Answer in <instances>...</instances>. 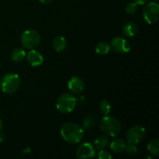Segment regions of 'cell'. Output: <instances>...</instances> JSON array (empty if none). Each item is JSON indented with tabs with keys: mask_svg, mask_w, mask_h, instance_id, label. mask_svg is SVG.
<instances>
[{
	"mask_svg": "<svg viewBox=\"0 0 159 159\" xmlns=\"http://www.w3.org/2000/svg\"><path fill=\"white\" fill-rule=\"evenodd\" d=\"M52 45L54 49L57 52L63 51L66 48V40H65V37H61V36H57V37H54V40H53Z\"/></svg>",
	"mask_w": 159,
	"mask_h": 159,
	"instance_id": "cell-14",
	"label": "cell"
},
{
	"mask_svg": "<svg viewBox=\"0 0 159 159\" xmlns=\"http://www.w3.org/2000/svg\"><path fill=\"white\" fill-rule=\"evenodd\" d=\"M124 152H126L127 154H128L130 155H135L138 153V149L135 144L128 143V144H127V146H126V148Z\"/></svg>",
	"mask_w": 159,
	"mask_h": 159,
	"instance_id": "cell-22",
	"label": "cell"
},
{
	"mask_svg": "<svg viewBox=\"0 0 159 159\" xmlns=\"http://www.w3.org/2000/svg\"><path fill=\"white\" fill-rule=\"evenodd\" d=\"M79 101L81 104H85V102H86V99H85V96H81V97L79 98Z\"/></svg>",
	"mask_w": 159,
	"mask_h": 159,
	"instance_id": "cell-26",
	"label": "cell"
},
{
	"mask_svg": "<svg viewBox=\"0 0 159 159\" xmlns=\"http://www.w3.org/2000/svg\"><path fill=\"white\" fill-rule=\"evenodd\" d=\"M127 144V143L124 140L120 139V138H117V139L113 140L111 142V144H110V149L114 153H122V152H124L125 151Z\"/></svg>",
	"mask_w": 159,
	"mask_h": 159,
	"instance_id": "cell-12",
	"label": "cell"
},
{
	"mask_svg": "<svg viewBox=\"0 0 159 159\" xmlns=\"http://www.w3.org/2000/svg\"><path fill=\"white\" fill-rule=\"evenodd\" d=\"M148 2V0H134V2L138 5H144Z\"/></svg>",
	"mask_w": 159,
	"mask_h": 159,
	"instance_id": "cell-24",
	"label": "cell"
},
{
	"mask_svg": "<svg viewBox=\"0 0 159 159\" xmlns=\"http://www.w3.org/2000/svg\"><path fill=\"white\" fill-rule=\"evenodd\" d=\"M138 5L137 4L134 2H132L128 3V4L126 6L125 11L126 13L127 14H134L135 12L138 11Z\"/></svg>",
	"mask_w": 159,
	"mask_h": 159,
	"instance_id": "cell-21",
	"label": "cell"
},
{
	"mask_svg": "<svg viewBox=\"0 0 159 159\" xmlns=\"http://www.w3.org/2000/svg\"><path fill=\"white\" fill-rule=\"evenodd\" d=\"M62 138L66 142L75 144L81 142L84 138V129L74 123L63 124L60 130Z\"/></svg>",
	"mask_w": 159,
	"mask_h": 159,
	"instance_id": "cell-1",
	"label": "cell"
},
{
	"mask_svg": "<svg viewBox=\"0 0 159 159\" xmlns=\"http://www.w3.org/2000/svg\"><path fill=\"white\" fill-rule=\"evenodd\" d=\"M40 34L34 30H27L22 34L21 43L26 49H35L40 43Z\"/></svg>",
	"mask_w": 159,
	"mask_h": 159,
	"instance_id": "cell-5",
	"label": "cell"
},
{
	"mask_svg": "<svg viewBox=\"0 0 159 159\" xmlns=\"http://www.w3.org/2000/svg\"><path fill=\"white\" fill-rule=\"evenodd\" d=\"M123 32L127 37H132L137 35L138 32V26L134 22H127L123 27Z\"/></svg>",
	"mask_w": 159,
	"mask_h": 159,
	"instance_id": "cell-13",
	"label": "cell"
},
{
	"mask_svg": "<svg viewBox=\"0 0 159 159\" xmlns=\"http://www.w3.org/2000/svg\"><path fill=\"white\" fill-rule=\"evenodd\" d=\"M110 50V43L106 41H101L96 45V52L99 55H105L109 53Z\"/></svg>",
	"mask_w": 159,
	"mask_h": 159,
	"instance_id": "cell-18",
	"label": "cell"
},
{
	"mask_svg": "<svg viewBox=\"0 0 159 159\" xmlns=\"http://www.w3.org/2000/svg\"><path fill=\"white\" fill-rule=\"evenodd\" d=\"M96 155L95 148L91 143H83L76 150L75 155L76 158L79 159L93 158Z\"/></svg>",
	"mask_w": 159,
	"mask_h": 159,
	"instance_id": "cell-9",
	"label": "cell"
},
{
	"mask_svg": "<svg viewBox=\"0 0 159 159\" xmlns=\"http://www.w3.org/2000/svg\"><path fill=\"white\" fill-rule=\"evenodd\" d=\"M77 99L70 93L61 94L56 101V108L62 113H69L75 109Z\"/></svg>",
	"mask_w": 159,
	"mask_h": 159,
	"instance_id": "cell-4",
	"label": "cell"
},
{
	"mask_svg": "<svg viewBox=\"0 0 159 159\" xmlns=\"http://www.w3.org/2000/svg\"><path fill=\"white\" fill-rule=\"evenodd\" d=\"M146 130L143 126L134 125L127 132V140L128 143L137 144L141 142L145 136Z\"/></svg>",
	"mask_w": 159,
	"mask_h": 159,
	"instance_id": "cell-7",
	"label": "cell"
},
{
	"mask_svg": "<svg viewBox=\"0 0 159 159\" xmlns=\"http://www.w3.org/2000/svg\"><path fill=\"white\" fill-rule=\"evenodd\" d=\"M95 148L98 150H102L109 145V138L105 135H100L97 137L94 141Z\"/></svg>",
	"mask_w": 159,
	"mask_h": 159,
	"instance_id": "cell-15",
	"label": "cell"
},
{
	"mask_svg": "<svg viewBox=\"0 0 159 159\" xmlns=\"http://www.w3.org/2000/svg\"><path fill=\"white\" fill-rule=\"evenodd\" d=\"M110 49L118 54H125L130 51V44L126 39L116 37L112 40L110 43Z\"/></svg>",
	"mask_w": 159,
	"mask_h": 159,
	"instance_id": "cell-8",
	"label": "cell"
},
{
	"mask_svg": "<svg viewBox=\"0 0 159 159\" xmlns=\"http://www.w3.org/2000/svg\"><path fill=\"white\" fill-rule=\"evenodd\" d=\"M20 84L21 80L18 75L15 73H9L2 78L0 81V88L3 93L11 94L18 90Z\"/></svg>",
	"mask_w": 159,
	"mask_h": 159,
	"instance_id": "cell-3",
	"label": "cell"
},
{
	"mask_svg": "<svg viewBox=\"0 0 159 159\" xmlns=\"http://www.w3.org/2000/svg\"><path fill=\"white\" fill-rule=\"evenodd\" d=\"M111 104L109 101L106 100V99L101 101L100 104H99V110H100V112L104 116L108 115L111 112Z\"/></svg>",
	"mask_w": 159,
	"mask_h": 159,
	"instance_id": "cell-20",
	"label": "cell"
},
{
	"mask_svg": "<svg viewBox=\"0 0 159 159\" xmlns=\"http://www.w3.org/2000/svg\"><path fill=\"white\" fill-rule=\"evenodd\" d=\"M26 55V51H25V50H23V48H16V49L12 52L11 58H12V60L14 61L20 62L25 58Z\"/></svg>",
	"mask_w": 159,
	"mask_h": 159,
	"instance_id": "cell-17",
	"label": "cell"
},
{
	"mask_svg": "<svg viewBox=\"0 0 159 159\" xmlns=\"http://www.w3.org/2000/svg\"><path fill=\"white\" fill-rule=\"evenodd\" d=\"M26 56L30 65L33 67L40 66L43 61V57L41 53L35 49L30 50Z\"/></svg>",
	"mask_w": 159,
	"mask_h": 159,
	"instance_id": "cell-11",
	"label": "cell"
},
{
	"mask_svg": "<svg viewBox=\"0 0 159 159\" xmlns=\"http://www.w3.org/2000/svg\"><path fill=\"white\" fill-rule=\"evenodd\" d=\"M148 151L151 155L155 157L159 155V141L158 139H153L149 141L148 144Z\"/></svg>",
	"mask_w": 159,
	"mask_h": 159,
	"instance_id": "cell-16",
	"label": "cell"
},
{
	"mask_svg": "<svg viewBox=\"0 0 159 159\" xmlns=\"http://www.w3.org/2000/svg\"><path fill=\"white\" fill-rule=\"evenodd\" d=\"M68 89L74 94H80L85 89L84 81L79 76H72L68 82Z\"/></svg>",
	"mask_w": 159,
	"mask_h": 159,
	"instance_id": "cell-10",
	"label": "cell"
},
{
	"mask_svg": "<svg viewBox=\"0 0 159 159\" xmlns=\"http://www.w3.org/2000/svg\"><path fill=\"white\" fill-rule=\"evenodd\" d=\"M96 124V119L93 115H87L85 117H84L82 121V128L89 130L92 129Z\"/></svg>",
	"mask_w": 159,
	"mask_h": 159,
	"instance_id": "cell-19",
	"label": "cell"
},
{
	"mask_svg": "<svg viewBox=\"0 0 159 159\" xmlns=\"http://www.w3.org/2000/svg\"><path fill=\"white\" fill-rule=\"evenodd\" d=\"M2 126H3L2 120V119H1V118H0V132H1L2 129Z\"/></svg>",
	"mask_w": 159,
	"mask_h": 159,
	"instance_id": "cell-28",
	"label": "cell"
},
{
	"mask_svg": "<svg viewBox=\"0 0 159 159\" xmlns=\"http://www.w3.org/2000/svg\"><path fill=\"white\" fill-rule=\"evenodd\" d=\"M99 127L106 135L112 138L118 136L121 131V124L119 120L108 115L102 118L99 122Z\"/></svg>",
	"mask_w": 159,
	"mask_h": 159,
	"instance_id": "cell-2",
	"label": "cell"
},
{
	"mask_svg": "<svg viewBox=\"0 0 159 159\" xmlns=\"http://www.w3.org/2000/svg\"><path fill=\"white\" fill-rule=\"evenodd\" d=\"M39 1L41 3H43V4H49L50 2H52V0H39Z\"/></svg>",
	"mask_w": 159,
	"mask_h": 159,
	"instance_id": "cell-27",
	"label": "cell"
},
{
	"mask_svg": "<svg viewBox=\"0 0 159 159\" xmlns=\"http://www.w3.org/2000/svg\"><path fill=\"white\" fill-rule=\"evenodd\" d=\"M144 20L149 24L155 23L159 19V5L156 2H149L143 9Z\"/></svg>",
	"mask_w": 159,
	"mask_h": 159,
	"instance_id": "cell-6",
	"label": "cell"
},
{
	"mask_svg": "<svg viewBox=\"0 0 159 159\" xmlns=\"http://www.w3.org/2000/svg\"><path fill=\"white\" fill-rule=\"evenodd\" d=\"M6 140V137L4 134H0V143L4 142Z\"/></svg>",
	"mask_w": 159,
	"mask_h": 159,
	"instance_id": "cell-25",
	"label": "cell"
},
{
	"mask_svg": "<svg viewBox=\"0 0 159 159\" xmlns=\"http://www.w3.org/2000/svg\"><path fill=\"white\" fill-rule=\"evenodd\" d=\"M155 1H157V0H155Z\"/></svg>",
	"mask_w": 159,
	"mask_h": 159,
	"instance_id": "cell-29",
	"label": "cell"
},
{
	"mask_svg": "<svg viewBox=\"0 0 159 159\" xmlns=\"http://www.w3.org/2000/svg\"><path fill=\"white\" fill-rule=\"evenodd\" d=\"M97 157L99 159H111L113 158V156H112V155L110 152H107V151L103 150V149H102V150L99 152Z\"/></svg>",
	"mask_w": 159,
	"mask_h": 159,
	"instance_id": "cell-23",
	"label": "cell"
}]
</instances>
